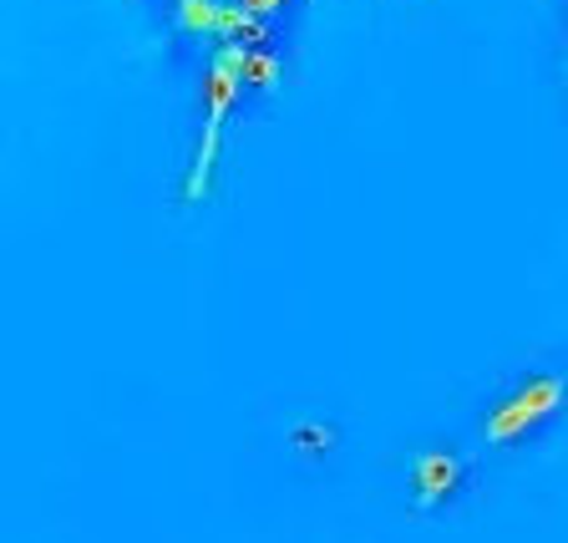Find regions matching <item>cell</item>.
Returning a JSON list of instances; mask_svg holds the SVG:
<instances>
[{
	"label": "cell",
	"mask_w": 568,
	"mask_h": 543,
	"mask_svg": "<svg viewBox=\"0 0 568 543\" xmlns=\"http://www.w3.org/2000/svg\"><path fill=\"white\" fill-rule=\"evenodd\" d=\"M219 41H234V47L254 51V47H270V41H274V26H270V16H254V11H244L239 0H229Z\"/></svg>",
	"instance_id": "5b68a950"
},
{
	"label": "cell",
	"mask_w": 568,
	"mask_h": 543,
	"mask_svg": "<svg viewBox=\"0 0 568 543\" xmlns=\"http://www.w3.org/2000/svg\"><path fill=\"white\" fill-rule=\"evenodd\" d=\"M462 477H467V462H462L457 452H447V448L416 452V457H412V503L422 513L442 509L447 497H457Z\"/></svg>",
	"instance_id": "3957f363"
},
{
	"label": "cell",
	"mask_w": 568,
	"mask_h": 543,
	"mask_svg": "<svg viewBox=\"0 0 568 543\" xmlns=\"http://www.w3.org/2000/svg\"><path fill=\"white\" fill-rule=\"evenodd\" d=\"M331 426H300L295 432V442H300V452H320V448H331Z\"/></svg>",
	"instance_id": "52a82bcc"
},
{
	"label": "cell",
	"mask_w": 568,
	"mask_h": 543,
	"mask_svg": "<svg viewBox=\"0 0 568 543\" xmlns=\"http://www.w3.org/2000/svg\"><path fill=\"white\" fill-rule=\"evenodd\" d=\"M564 406H568V381L554 376V371H538V376L518 381L503 402L487 406L483 442H487V448H513V442H523L528 432H538L544 422H554Z\"/></svg>",
	"instance_id": "7a4b0ae2"
},
{
	"label": "cell",
	"mask_w": 568,
	"mask_h": 543,
	"mask_svg": "<svg viewBox=\"0 0 568 543\" xmlns=\"http://www.w3.org/2000/svg\"><path fill=\"white\" fill-rule=\"evenodd\" d=\"M244 87H254V92H274V87L284 82V61L274 57L270 47H254V51H244Z\"/></svg>",
	"instance_id": "8992f818"
},
{
	"label": "cell",
	"mask_w": 568,
	"mask_h": 543,
	"mask_svg": "<svg viewBox=\"0 0 568 543\" xmlns=\"http://www.w3.org/2000/svg\"><path fill=\"white\" fill-rule=\"evenodd\" d=\"M229 0H173V26L193 41H219Z\"/></svg>",
	"instance_id": "277c9868"
},
{
	"label": "cell",
	"mask_w": 568,
	"mask_h": 543,
	"mask_svg": "<svg viewBox=\"0 0 568 543\" xmlns=\"http://www.w3.org/2000/svg\"><path fill=\"white\" fill-rule=\"evenodd\" d=\"M244 47L234 41H213V57L203 67V132H199V148H193V168H189V183H183V199L203 203L213 189V168H219V153H224V128H229V112H234L239 92H244Z\"/></svg>",
	"instance_id": "6da1fadb"
},
{
	"label": "cell",
	"mask_w": 568,
	"mask_h": 543,
	"mask_svg": "<svg viewBox=\"0 0 568 543\" xmlns=\"http://www.w3.org/2000/svg\"><path fill=\"white\" fill-rule=\"evenodd\" d=\"M239 6H244V11H254V16H280L290 0H239Z\"/></svg>",
	"instance_id": "ba28073f"
}]
</instances>
